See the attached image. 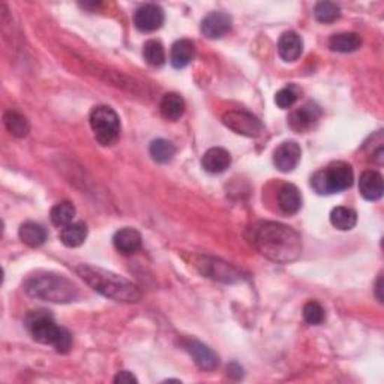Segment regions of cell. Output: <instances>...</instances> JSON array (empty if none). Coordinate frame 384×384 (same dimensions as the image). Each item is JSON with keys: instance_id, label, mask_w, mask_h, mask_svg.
<instances>
[{"instance_id": "cell-1", "label": "cell", "mask_w": 384, "mask_h": 384, "mask_svg": "<svg viewBox=\"0 0 384 384\" xmlns=\"http://www.w3.org/2000/svg\"><path fill=\"white\" fill-rule=\"evenodd\" d=\"M249 242L266 259L276 263H290L302 252L299 233L281 222H257L249 227Z\"/></svg>"}, {"instance_id": "cell-2", "label": "cell", "mask_w": 384, "mask_h": 384, "mask_svg": "<svg viewBox=\"0 0 384 384\" xmlns=\"http://www.w3.org/2000/svg\"><path fill=\"white\" fill-rule=\"evenodd\" d=\"M77 273L95 292H98L100 294L109 299H113L116 302L134 303L142 299V293L135 284L113 272L95 268V266L89 264H80L77 268Z\"/></svg>"}, {"instance_id": "cell-3", "label": "cell", "mask_w": 384, "mask_h": 384, "mask_svg": "<svg viewBox=\"0 0 384 384\" xmlns=\"http://www.w3.org/2000/svg\"><path fill=\"white\" fill-rule=\"evenodd\" d=\"M29 296L53 303H69L78 296L77 287L65 276L56 273H38L30 276L25 284Z\"/></svg>"}, {"instance_id": "cell-4", "label": "cell", "mask_w": 384, "mask_h": 384, "mask_svg": "<svg viewBox=\"0 0 384 384\" xmlns=\"http://www.w3.org/2000/svg\"><path fill=\"white\" fill-rule=\"evenodd\" d=\"M26 327L35 341L46 345H53L59 353H68L72 339L67 329L56 324L48 311H32L26 317Z\"/></svg>"}, {"instance_id": "cell-5", "label": "cell", "mask_w": 384, "mask_h": 384, "mask_svg": "<svg viewBox=\"0 0 384 384\" xmlns=\"http://www.w3.org/2000/svg\"><path fill=\"white\" fill-rule=\"evenodd\" d=\"M353 170L347 163H334L311 177V186L322 196L335 194L353 185Z\"/></svg>"}, {"instance_id": "cell-6", "label": "cell", "mask_w": 384, "mask_h": 384, "mask_svg": "<svg viewBox=\"0 0 384 384\" xmlns=\"http://www.w3.org/2000/svg\"><path fill=\"white\" fill-rule=\"evenodd\" d=\"M90 126L96 142L102 146L113 144L121 134L119 116L111 107L107 105H98L92 110Z\"/></svg>"}, {"instance_id": "cell-7", "label": "cell", "mask_w": 384, "mask_h": 384, "mask_svg": "<svg viewBox=\"0 0 384 384\" xmlns=\"http://www.w3.org/2000/svg\"><path fill=\"white\" fill-rule=\"evenodd\" d=\"M222 123L228 130L245 137H259L263 132V123L259 117L243 110H231L224 113Z\"/></svg>"}, {"instance_id": "cell-8", "label": "cell", "mask_w": 384, "mask_h": 384, "mask_svg": "<svg viewBox=\"0 0 384 384\" xmlns=\"http://www.w3.org/2000/svg\"><path fill=\"white\" fill-rule=\"evenodd\" d=\"M302 151L296 142H285L273 152V164L281 173H290L301 163Z\"/></svg>"}, {"instance_id": "cell-9", "label": "cell", "mask_w": 384, "mask_h": 384, "mask_svg": "<svg viewBox=\"0 0 384 384\" xmlns=\"http://www.w3.org/2000/svg\"><path fill=\"white\" fill-rule=\"evenodd\" d=\"M134 25L142 32H155L164 25V11L161 6L149 4L137 9Z\"/></svg>"}, {"instance_id": "cell-10", "label": "cell", "mask_w": 384, "mask_h": 384, "mask_svg": "<svg viewBox=\"0 0 384 384\" xmlns=\"http://www.w3.org/2000/svg\"><path fill=\"white\" fill-rule=\"evenodd\" d=\"M201 268V272L207 275L212 280H218L224 282H238L242 281V273L233 268V266L215 260V259H205L203 264H198Z\"/></svg>"}, {"instance_id": "cell-11", "label": "cell", "mask_w": 384, "mask_h": 384, "mask_svg": "<svg viewBox=\"0 0 384 384\" xmlns=\"http://www.w3.org/2000/svg\"><path fill=\"white\" fill-rule=\"evenodd\" d=\"M231 17L226 13H210L201 21V34L209 39L222 38L231 30Z\"/></svg>"}, {"instance_id": "cell-12", "label": "cell", "mask_w": 384, "mask_h": 384, "mask_svg": "<svg viewBox=\"0 0 384 384\" xmlns=\"http://www.w3.org/2000/svg\"><path fill=\"white\" fill-rule=\"evenodd\" d=\"M185 348L192 356V359H194V362L200 369L213 371L218 366L219 359L215 351L203 343H200V341H194V339L188 341V343H185Z\"/></svg>"}, {"instance_id": "cell-13", "label": "cell", "mask_w": 384, "mask_h": 384, "mask_svg": "<svg viewBox=\"0 0 384 384\" xmlns=\"http://www.w3.org/2000/svg\"><path fill=\"white\" fill-rule=\"evenodd\" d=\"M320 114H322V111H320L318 107L313 102H309V104H305L303 107H301L299 110L293 111L290 114V117H288V123H290V126L294 131L303 132V131L309 130V128H311L318 121Z\"/></svg>"}, {"instance_id": "cell-14", "label": "cell", "mask_w": 384, "mask_h": 384, "mask_svg": "<svg viewBox=\"0 0 384 384\" xmlns=\"http://www.w3.org/2000/svg\"><path fill=\"white\" fill-rule=\"evenodd\" d=\"M231 156L222 147H212L201 159V165L210 174H219L230 167Z\"/></svg>"}, {"instance_id": "cell-15", "label": "cell", "mask_w": 384, "mask_h": 384, "mask_svg": "<svg viewBox=\"0 0 384 384\" xmlns=\"http://www.w3.org/2000/svg\"><path fill=\"white\" fill-rule=\"evenodd\" d=\"M114 248L123 255H131L142 248V234L134 228H122L113 238Z\"/></svg>"}, {"instance_id": "cell-16", "label": "cell", "mask_w": 384, "mask_h": 384, "mask_svg": "<svg viewBox=\"0 0 384 384\" xmlns=\"http://www.w3.org/2000/svg\"><path fill=\"white\" fill-rule=\"evenodd\" d=\"M303 51V41L296 32H285L278 42V53L282 60L294 62L301 57Z\"/></svg>"}, {"instance_id": "cell-17", "label": "cell", "mask_w": 384, "mask_h": 384, "mask_svg": "<svg viewBox=\"0 0 384 384\" xmlns=\"http://www.w3.org/2000/svg\"><path fill=\"white\" fill-rule=\"evenodd\" d=\"M359 191L368 201H377L383 197V177L377 172L362 173L359 180Z\"/></svg>"}, {"instance_id": "cell-18", "label": "cell", "mask_w": 384, "mask_h": 384, "mask_svg": "<svg viewBox=\"0 0 384 384\" xmlns=\"http://www.w3.org/2000/svg\"><path fill=\"white\" fill-rule=\"evenodd\" d=\"M196 56V46L194 42L189 39H179L176 41L172 47V55H170V60L172 65L176 69L186 68Z\"/></svg>"}, {"instance_id": "cell-19", "label": "cell", "mask_w": 384, "mask_h": 384, "mask_svg": "<svg viewBox=\"0 0 384 384\" xmlns=\"http://www.w3.org/2000/svg\"><path fill=\"white\" fill-rule=\"evenodd\" d=\"M278 205L281 210L287 215H293L297 213L302 207V196L294 185L287 184L278 192Z\"/></svg>"}, {"instance_id": "cell-20", "label": "cell", "mask_w": 384, "mask_h": 384, "mask_svg": "<svg viewBox=\"0 0 384 384\" xmlns=\"http://www.w3.org/2000/svg\"><path fill=\"white\" fill-rule=\"evenodd\" d=\"M159 109H161V114L164 119L176 122L185 113V101L182 96L177 93H167L164 95Z\"/></svg>"}, {"instance_id": "cell-21", "label": "cell", "mask_w": 384, "mask_h": 384, "mask_svg": "<svg viewBox=\"0 0 384 384\" xmlns=\"http://www.w3.org/2000/svg\"><path fill=\"white\" fill-rule=\"evenodd\" d=\"M88 238V227L84 222H72L60 231V240L68 248L81 247Z\"/></svg>"}, {"instance_id": "cell-22", "label": "cell", "mask_w": 384, "mask_h": 384, "mask_svg": "<svg viewBox=\"0 0 384 384\" xmlns=\"http://www.w3.org/2000/svg\"><path fill=\"white\" fill-rule=\"evenodd\" d=\"M18 236L27 247L38 248L47 240L46 228L36 222H25L18 230Z\"/></svg>"}, {"instance_id": "cell-23", "label": "cell", "mask_w": 384, "mask_h": 384, "mask_svg": "<svg viewBox=\"0 0 384 384\" xmlns=\"http://www.w3.org/2000/svg\"><path fill=\"white\" fill-rule=\"evenodd\" d=\"M362 46V38L353 32H345V34L334 35L329 41V47L336 53H353Z\"/></svg>"}, {"instance_id": "cell-24", "label": "cell", "mask_w": 384, "mask_h": 384, "mask_svg": "<svg viewBox=\"0 0 384 384\" xmlns=\"http://www.w3.org/2000/svg\"><path fill=\"white\" fill-rule=\"evenodd\" d=\"M330 222H332V226L335 228L341 231H348L351 228H355L357 222V213L350 207L339 206L330 212Z\"/></svg>"}, {"instance_id": "cell-25", "label": "cell", "mask_w": 384, "mask_h": 384, "mask_svg": "<svg viewBox=\"0 0 384 384\" xmlns=\"http://www.w3.org/2000/svg\"><path fill=\"white\" fill-rule=\"evenodd\" d=\"M4 121H5L6 130L17 138H25L30 131L29 121L18 111H14V110L6 111Z\"/></svg>"}, {"instance_id": "cell-26", "label": "cell", "mask_w": 384, "mask_h": 384, "mask_svg": "<svg viewBox=\"0 0 384 384\" xmlns=\"http://www.w3.org/2000/svg\"><path fill=\"white\" fill-rule=\"evenodd\" d=\"M149 152H151V156L155 163L167 164L176 155V147L172 142L164 140V138H158V140L152 142L151 147H149Z\"/></svg>"}, {"instance_id": "cell-27", "label": "cell", "mask_w": 384, "mask_h": 384, "mask_svg": "<svg viewBox=\"0 0 384 384\" xmlns=\"http://www.w3.org/2000/svg\"><path fill=\"white\" fill-rule=\"evenodd\" d=\"M50 218L56 227H67L69 224H72V219L76 218V207H74V205L69 201L57 203V205L51 209Z\"/></svg>"}, {"instance_id": "cell-28", "label": "cell", "mask_w": 384, "mask_h": 384, "mask_svg": "<svg viewBox=\"0 0 384 384\" xmlns=\"http://www.w3.org/2000/svg\"><path fill=\"white\" fill-rule=\"evenodd\" d=\"M143 55H144V59L146 62L149 63L151 67H155V68H159L163 67L167 57H165V50L163 47L161 42L158 41H147L144 44V50H143Z\"/></svg>"}, {"instance_id": "cell-29", "label": "cell", "mask_w": 384, "mask_h": 384, "mask_svg": "<svg viewBox=\"0 0 384 384\" xmlns=\"http://www.w3.org/2000/svg\"><path fill=\"white\" fill-rule=\"evenodd\" d=\"M314 17L320 23H334L341 17V8L334 2H318L314 8Z\"/></svg>"}, {"instance_id": "cell-30", "label": "cell", "mask_w": 384, "mask_h": 384, "mask_svg": "<svg viewBox=\"0 0 384 384\" xmlns=\"http://www.w3.org/2000/svg\"><path fill=\"white\" fill-rule=\"evenodd\" d=\"M303 318L305 322L308 324H313V326H317V324H322L323 320H324V309L323 306L320 305L318 302H308L305 306H303Z\"/></svg>"}, {"instance_id": "cell-31", "label": "cell", "mask_w": 384, "mask_h": 384, "mask_svg": "<svg viewBox=\"0 0 384 384\" xmlns=\"http://www.w3.org/2000/svg\"><path fill=\"white\" fill-rule=\"evenodd\" d=\"M297 101V92L293 86L281 89L275 96V102L280 109H290V107Z\"/></svg>"}, {"instance_id": "cell-32", "label": "cell", "mask_w": 384, "mask_h": 384, "mask_svg": "<svg viewBox=\"0 0 384 384\" xmlns=\"http://www.w3.org/2000/svg\"><path fill=\"white\" fill-rule=\"evenodd\" d=\"M114 383L116 384H132V383H137V378L131 374V372L122 371L114 377Z\"/></svg>"}, {"instance_id": "cell-33", "label": "cell", "mask_w": 384, "mask_h": 384, "mask_svg": "<svg viewBox=\"0 0 384 384\" xmlns=\"http://www.w3.org/2000/svg\"><path fill=\"white\" fill-rule=\"evenodd\" d=\"M377 294H378L380 302H383V296H381V278H378V282H377Z\"/></svg>"}]
</instances>
